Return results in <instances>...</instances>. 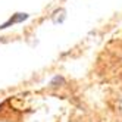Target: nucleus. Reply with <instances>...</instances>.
<instances>
[{"mask_svg":"<svg viewBox=\"0 0 122 122\" xmlns=\"http://www.w3.org/2000/svg\"><path fill=\"white\" fill-rule=\"evenodd\" d=\"M28 13H15L12 15V18H9V21H6L3 25H0V30H5L7 27H10V25H15V24H21L24 22L25 19H28Z\"/></svg>","mask_w":122,"mask_h":122,"instance_id":"nucleus-1","label":"nucleus"},{"mask_svg":"<svg viewBox=\"0 0 122 122\" xmlns=\"http://www.w3.org/2000/svg\"><path fill=\"white\" fill-rule=\"evenodd\" d=\"M65 18H66V10L60 7V9H56L53 12V15H51V22L55 25H59V24H62L65 21Z\"/></svg>","mask_w":122,"mask_h":122,"instance_id":"nucleus-2","label":"nucleus"},{"mask_svg":"<svg viewBox=\"0 0 122 122\" xmlns=\"http://www.w3.org/2000/svg\"><path fill=\"white\" fill-rule=\"evenodd\" d=\"M63 84H65L63 76H59V75H56L53 80L50 81V87H60V85H63Z\"/></svg>","mask_w":122,"mask_h":122,"instance_id":"nucleus-3","label":"nucleus"},{"mask_svg":"<svg viewBox=\"0 0 122 122\" xmlns=\"http://www.w3.org/2000/svg\"><path fill=\"white\" fill-rule=\"evenodd\" d=\"M119 107H121V110H122V99H121V102H119Z\"/></svg>","mask_w":122,"mask_h":122,"instance_id":"nucleus-4","label":"nucleus"}]
</instances>
